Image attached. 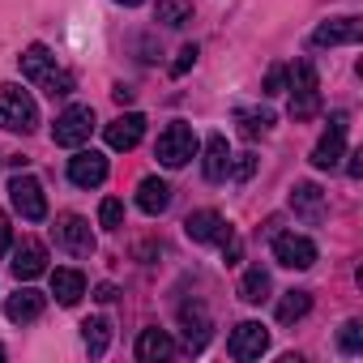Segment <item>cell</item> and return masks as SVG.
I'll return each instance as SVG.
<instances>
[{"label":"cell","mask_w":363,"mask_h":363,"mask_svg":"<svg viewBox=\"0 0 363 363\" xmlns=\"http://www.w3.org/2000/svg\"><path fill=\"white\" fill-rule=\"evenodd\" d=\"M291 210H295L303 223H320V218H325V193L303 179V184L291 189Z\"/></svg>","instance_id":"obj_16"},{"label":"cell","mask_w":363,"mask_h":363,"mask_svg":"<svg viewBox=\"0 0 363 363\" xmlns=\"http://www.w3.org/2000/svg\"><path fill=\"white\" fill-rule=\"evenodd\" d=\"M346 158H350V162H346V175H350V179H359V175H363V150H350Z\"/></svg>","instance_id":"obj_34"},{"label":"cell","mask_w":363,"mask_h":363,"mask_svg":"<svg viewBox=\"0 0 363 363\" xmlns=\"http://www.w3.org/2000/svg\"><path fill=\"white\" fill-rule=\"evenodd\" d=\"M43 308H48V299H43L39 291H30V286H22L18 295L5 299V316H9L13 325H30V320H39Z\"/></svg>","instance_id":"obj_15"},{"label":"cell","mask_w":363,"mask_h":363,"mask_svg":"<svg viewBox=\"0 0 363 363\" xmlns=\"http://www.w3.org/2000/svg\"><path fill=\"white\" fill-rule=\"evenodd\" d=\"M227 171H231V179H240V184H244V179H248V175L257 171V158H252V154H240V158H235V162H231Z\"/></svg>","instance_id":"obj_32"},{"label":"cell","mask_w":363,"mask_h":363,"mask_svg":"<svg viewBox=\"0 0 363 363\" xmlns=\"http://www.w3.org/2000/svg\"><path fill=\"white\" fill-rule=\"evenodd\" d=\"M346 128H350V116L346 111H333L329 116V133L312 150V167L316 171H337L342 167V158H346Z\"/></svg>","instance_id":"obj_4"},{"label":"cell","mask_w":363,"mask_h":363,"mask_svg":"<svg viewBox=\"0 0 363 363\" xmlns=\"http://www.w3.org/2000/svg\"><path fill=\"white\" fill-rule=\"evenodd\" d=\"M0 128H9V133L39 128V103L22 86H0Z\"/></svg>","instance_id":"obj_1"},{"label":"cell","mask_w":363,"mask_h":363,"mask_svg":"<svg viewBox=\"0 0 363 363\" xmlns=\"http://www.w3.org/2000/svg\"><path fill=\"white\" fill-rule=\"evenodd\" d=\"M179 329H184V346L189 350H206V342H210V312L201 303H184L179 308Z\"/></svg>","instance_id":"obj_14"},{"label":"cell","mask_w":363,"mask_h":363,"mask_svg":"<svg viewBox=\"0 0 363 363\" xmlns=\"http://www.w3.org/2000/svg\"><path fill=\"white\" fill-rule=\"evenodd\" d=\"M197 56H201V52H197V43H189V48H179V56H175L171 73H175V77H184V73H189V69L197 65Z\"/></svg>","instance_id":"obj_31"},{"label":"cell","mask_w":363,"mask_h":363,"mask_svg":"<svg viewBox=\"0 0 363 363\" xmlns=\"http://www.w3.org/2000/svg\"><path fill=\"white\" fill-rule=\"evenodd\" d=\"M69 179L77 189H99L103 179H107V158L99 150H77L69 158Z\"/></svg>","instance_id":"obj_10"},{"label":"cell","mask_w":363,"mask_h":363,"mask_svg":"<svg viewBox=\"0 0 363 363\" xmlns=\"http://www.w3.org/2000/svg\"><path fill=\"white\" fill-rule=\"evenodd\" d=\"M154 18H158L162 26H184V22L193 18V9L184 5V0H158V5H154Z\"/></svg>","instance_id":"obj_26"},{"label":"cell","mask_w":363,"mask_h":363,"mask_svg":"<svg viewBox=\"0 0 363 363\" xmlns=\"http://www.w3.org/2000/svg\"><path fill=\"white\" fill-rule=\"evenodd\" d=\"M99 223H103L107 231H120V227H124V201L107 197V201L99 206Z\"/></svg>","instance_id":"obj_28"},{"label":"cell","mask_w":363,"mask_h":363,"mask_svg":"<svg viewBox=\"0 0 363 363\" xmlns=\"http://www.w3.org/2000/svg\"><path fill=\"white\" fill-rule=\"evenodd\" d=\"M227 167H231V150H227V137H223V133H210V137H206V162H201L206 179H210V184H218V179L227 175Z\"/></svg>","instance_id":"obj_18"},{"label":"cell","mask_w":363,"mask_h":363,"mask_svg":"<svg viewBox=\"0 0 363 363\" xmlns=\"http://www.w3.org/2000/svg\"><path fill=\"white\" fill-rule=\"evenodd\" d=\"M39 82H43V90H48L52 99H65V94H73V73H65V69H48Z\"/></svg>","instance_id":"obj_27"},{"label":"cell","mask_w":363,"mask_h":363,"mask_svg":"<svg viewBox=\"0 0 363 363\" xmlns=\"http://www.w3.org/2000/svg\"><path fill=\"white\" fill-rule=\"evenodd\" d=\"M56 244L73 257H90L94 252V231L82 214H60L56 218Z\"/></svg>","instance_id":"obj_8"},{"label":"cell","mask_w":363,"mask_h":363,"mask_svg":"<svg viewBox=\"0 0 363 363\" xmlns=\"http://www.w3.org/2000/svg\"><path fill=\"white\" fill-rule=\"evenodd\" d=\"M111 94H116V103H133V86H116Z\"/></svg>","instance_id":"obj_36"},{"label":"cell","mask_w":363,"mask_h":363,"mask_svg":"<svg viewBox=\"0 0 363 363\" xmlns=\"http://www.w3.org/2000/svg\"><path fill=\"white\" fill-rule=\"evenodd\" d=\"M308 308H312V295L308 291H286L282 299H278V325H295L299 316H308Z\"/></svg>","instance_id":"obj_25"},{"label":"cell","mask_w":363,"mask_h":363,"mask_svg":"<svg viewBox=\"0 0 363 363\" xmlns=\"http://www.w3.org/2000/svg\"><path fill=\"white\" fill-rule=\"evenodd\" d=\"M274 261L286 269H312L316 265V244L308 235H274Z\"/></svg>","instance_id":"obj_9"},{"label":"cell","mask_w":363,"mask_h":363,"mask_svg":"<svg viewBox=\"0 0 363 363\" xmlns=\"http://www.w3.org/2000/svg\"><path fill=\"white\" fill-rule=\"evenodd\" d=\"M90 133H94V107H86V103L65 107L52 124V141L65 145V150H82L90 141Z\"/></svg>","instance_id":"obj_3"},{"label":"cell","mask_w":363,"mask_h":363,"mask_svg":"<svg viewBox=\"0 0 363 363\" xmlns=\"http://www.w3.org/2000/svg\"><path fill=\"white\" fill-rule=\"evenodd\" d=\"M337 346H342L346 354H359V350H363V325H359V320H346L342 333H337Z\"/></svg>","instance_id":"obj_29"},{"label":"cell","mask_w":363,"mask_h":363,"mask_svg":"<svg viewBox=\"0 0 363 363\" xmlns=\"http://www.w3.org/2000/svg\"><path fill=\"white\" fill-rule=\"evenodd\" d=\"M52 295H56L60 308L82 303V295H86V274H82V269H56V274H52Z\"/></svg>","instance_id":"obj_17"},{"label":"cell","mask_w":363,"mask_h":363,"mask_svg":"<svg viewBox=\"0 0 363 363\" xmlns=\"http://www.w3.org/2000/svg\"><path fill=\"white\" fill-rule=\"evenodd\" d=\"M13 248V227H9V214H0V257Z\"/></svg>","instance_id":"obj_33"},{"label":"cell","mask_w":363,"mask_h":363,"mask_svg":"<svg viewBox=\"0 0 363 363\" xmlns=\"http://www.w3.org/2000/svg\"><path fill=\"white\" fill-rule=\"evenodd\" d=\"M240 299H244V303H265V299H269V269L248 265L244 278H240Z\"/></svg>","instance_id":"obj_22"},{"label":"cell","mask_w":363,"mask_h":363,"mask_svg":"<svg viewBox=\"0 0 363 363\" xmlns=\"http://www.w3.org/2000/svg\"><path fill=\"white\" fill-rule=\"evenodd\" d=\"M9 201H13V210L26 223H43L48 218V197H43V184L35 175H13L9 179Z\"/></svg>","instance_id":"obj_5"},{"label":"cell","mask_w":363,"mask_h":363,"mask_svg":"<svg viewBox=\"0 0 363 363\" xmlns=\"http://www.w3.org/2000/svg\"><path fill=\"white\" fill-rule=\"evenodd\" d=\"M94 299H103V303H111V299H116V286H111V282H103V286H94Z\"/></svg>","instance_id":"obj_35"},{"label":"cell","mask_w":363,"mask_h":363,"mask_svg":"<svg viewBox=\"0 0 363 363\" xmlns=\"http://www.w3.org/2000/svg\"><path fill=\"white\" fill-rule=\"evenodd\" d=\"M82 342H86V350H90L94 359H103L107 346H111V325H107L103 316H90V320L82 325Z\"/></svg>","instance_id":"obj_23"},{"label":"cell","mask_w":363,"mask_h":363,"mask_svg":"<svg viewBox=\"0 0 363 363\" xmlns=\"http://www.w3.org/2000/svg\"><path fill=\"white\" fill-rule=\"evenodd\" d=\"M137 206L145 214H162L171 206V184H167V179H158V175H145L141 184H137Z\"/></svg>","instance_id":"obj_19"},{"label":"cell","mask_w":363,"mask_h":363,"mask_svg":"<svg viewBox=\"0 0 363 363\" xmlns=\"http://www.w3.org/2000/svg\"><path fill=\"white\" fill-rule=\"evenodd\" d=\"M13 278L18 282H30V278H39V274H48V248L39 244V240H22L18 248H13Z\"/></svg>","instance_id":"obj_11"},{"label":"cell","mask_w":363,"mask_h":363,"mask_svg":"<svg viewBox=\"0 0 363 363\" xmlns=\"http://www.w3.org/2000/svg\"><path fill=\"white\" fill-rule=\"evenodd\" d=\"M282 90H286V65H274V69L265 73V86H261V94H269V99H274V94H282Z\"/></svg>","instance_id":"obj_30"},{"label":"cell","mask_w":363,"mask_h":363,"mask_svg":"<svg viewBox=\"0 0 363 363\" xmlns=\"http://www.w3.org/2000/svg\"><path fill=\"white\" fill-rule=\"evenodd\" d=\"M52 60H56V56H52L43 43H30V48L22 52V60H18V65H22V77H26V82H39V77L52 69Z\"/></svg>","instance_id":"obj_24"},{"label":"cell","mask_w":363,"mask_h":363,"mask_svg":"<svg viewBox=\"0 0 363 363\" xmlns=\"http://www.w3.org/2000/svg\"><path fill=\"white\" fill-rule=\"evenodd\" d=\"M154 158L162 162V167H184L189 158H197V133L184 124V120H175V124H167L162 133H158V145H154Z\"/></svg>","instance_id":"obj_2"},{"label":"cell","mask_w":363,"mask_h":363,"mask_svg":"<svg viewBox=\"0 0 363 363\" xmlns=\"http://www.w3.org/2000/svg\"><path fill=\"white\" fill-rule=\"evenodd\" d=\"M116 5H124V9H137V5H145V0H116Z\"/></svg>","instance_id":"obj_37"},{"label":"cell","mask_w":363,"mask_h":363,"mask_svg":"<svg viewBox=\"0 0 363 363\" xmlns=\"http://www.w3.org/2000/svg\"><path fill=\"white\" fill-rule=\"evenodd\" d=\"M359 35H363L359 18H333V22H320L312 30V43L316 48H342V43H359Z\"/></svg>","instance_id":"obj_12"},{"label":"cell","mask_w":363,"mask_h":363,"mask_svg":"<svg viewBox=\"0 0 363 363\" xmlns=\"http://www.w3.org/2000/svg\"><path fill=\"white\" fill-rule=\"evenodd\" d=\"M235 124H240V137L257 141V137H265L274 128V111H265V107H240L235 111Z\"/></svg>","instance_id":"obj_21"},{"label":"cell","mask_w":363,"mask_h":363,"mask_svg":"<svg viewBox=\"0 0 363 363\" xmlns=\"http://www.w3.org/2000/svg\"><path fill=\"white\" fill-rule=\"evenodd\" d=\"M0 359H5V346H0Z\"/></svg>","instance_id":"obj_38"},{"label":"cell","mask_w":363,"mask_h":363,"mask_svg":"<svg viewBox=\"0 0 363 363\" xmlns=\"http://www.w3.org/2000/svg\"><path fill=\"white\" fill-rule=\"evenodd\" d=\"M171 354H175V342H171L167 329H145L137 337V359L141 363H158V359H171Z\"/></svg>","instance_id":"obj_20"},{"label":"cell","mask_w":363,"mask_h":363,"mask_svg":"<svg viewBox=\"0 0 363 363\" xmlns=\"http://www.w3.org/2000/svg\"><path fill=\"white\" fill-rule=\"evenodd\" d=\"M227 350H231V359H240V363L261 359V354L269 350V329H265L261 320H240V325L231 329V337H227Z\"/></svg>","instance_id":"obj_6"},{"label":"cell","mask_w":363,"mask_h":363,"mask_svg":"<svg viewBox=\"0 0 363 363\" xmlns=\"http://www.w3.org/2000/svg\"><path fill=\"white\" fill-rule=\"evenodd\" d=\"M184 235H189L193 244H227L235 231H231V223H227L218 210H197V214L184 218Z\"/></svg>","instance_id":"obj_7"},{"label":"cell","mask_w":363,"mask_h":363,"mask_svg":"<svg viewBox=\"0 0 363 363\" xmlns=\"http://www.w3.org/2000/svg\"><path fill=\"white\" fill-rule=\"evenodd\" d=\"M141 137H145V116L141 111H124L107 124V145L111 150H133Z\"/></svg>","instance_id":"obj_13"}]
</instances>
